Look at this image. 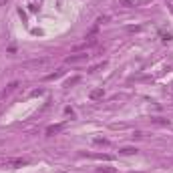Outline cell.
Segmentation results:
<instances>
[{"instance_id": "6da1fadb", "label": "cell", "mask_w": 173, "mask_h": 173, "mask_svg": "<svg viewBox=\"0 0 173 173\" xmlns=\"http://www.w3.org/2000/svg\"><path fill=\"white\" fill-rule=\"evenodd\" d=\"M26 163H28V159H22V157H18V159H8V161H6V165L12 167V169L22 167V165H26Z\"/></svg>"}, {"instance_id": "7a4b0ae2", "label": "cell", "mask_w": 173, "mask_h": 173, "mask_svg": "<svg viewBox=\"0 0 173 173\" xmlns=\"http://www.w3.org/2000/svg\"><path fill=\"white\" fill-rule=\"evenodd\" d=\"M65 129V123H59V125H50V127H47V135L50 137V135H54V133H60Z\"/></svg>"}, {"instance_id": "3957f363", "label": "cell", "mask_w": 173, "mask_h": 173, "mask_svg": "<svg viewBox=\"0 0 173 173\" xmlns=\"http://www.w3.org/2000/svg\"><path fill=\"white\" fill-rule=\"evenodd\" d=\"M86 59H89V54L83 53V54H77V56H68L67 62H80V60H86Z\"/></svg>"}, {"instance_id": "277c9868", "label": "cell", "mask_w": 173, "mask_h": 173, "mask_svg": "<svg viewBox=\"0 0 173 173\" xmlns=\"http://www.w3.org/2000/svg\"><path fill=\"white\" fill-rule=\"evenodd\" d=\"M62 74H65V71H62V68H59L56 73H50V74H47V77H44V80H54V79H59V77H62Z\"/></svg>"}, {"instance_id": "5b68a950", "label": "cell", "mask_w": 173, "mask_h": 173, "mask_svg": "<svg viewBox=\"0 0 173 173\" xmlns=\"http://www.w3.org/2000/svg\"><path fill=\"white\" fill-rule=\"evenodd\" d=\"M119 151L123 155H135V153H137V149H135V147H123V149H119Z\"/></svg>"}, {"instance_id": "8992f818", "label": "cell", "mask_w": 173, "mask_h": 173, "mask_svg": "<svg viewBox=\"0 0 173 173\" xmlns=\"http://www.w3.org/2000/svg\"><path fill=\"white\" fill-rule=\"evenodd\" d=\"M103 95H105L103 89H95V91H91V99H101Z\"/></svg>"}, {"instance_id": "52a82bcc", "label": "cell", "mask_w": 173, "mask_h": 173, "mask_svg": "<svg viewBox=\"0 0 173 173\" xmlns=\"http://www.w3.org/2000/svg\"><path fill=\"white\" fill-rule=\"evenodd\" d=\"M99 173H117L113 167H99Z\"/></svg>"}, {"instance_id": "ba28073f", "label": "cell", "mask_w": 173, "mask_h": 173, "mask_svg": "<svg viewBox=\"0 0 173 173\" xmlns=\"http://www.w3.org/2000/svg\"><path fill=\"white\" fill-rule=\"evenodd\" d=\"M18 86V83H12V85H8V89H4V95H8V93H12L14 89Z\"/></svg>"}, {"instance_id": "9c48e42d", "label": "cell", "mask_w": 173, "mask_h": 173, "mask_svg": "<svg viewBox=\"0 0 173 173\" xmlns=\"http://www.w3.org/2000/svg\"><path fill=\"white\" fill-rule=\"evenodd\" d=\"M79 80H80V77H73V79H68V80H67V86H71V85H77Z\"/></svg>"}, {"instance_id": "30bf717a", "label": "cell", "mask_w": 173, "mask_h": 173, "mask_svg": "<svg viewBox=\"0 0 173 173\" xmlns=\"http://www.w3.org/2000/svg\"><path fill=\"white\" fill-rule=\"evenodd\" d=\"M161 38L165 40V42H169V40H171V38H173V36H171V34H169V32H167V34H165V32H163V34H161Z\"/></svg>"}, {"instance_id": "8fae6325", "label": "cell", "mask_w": 173, "mask_h": 173, "mask_svg": "<svg viewBox=\"0 0 173 173\" xmlns=\"http://www.w3.org/2000/svg\"><path fill=\"white\" fill-rule=\"evenodd\" d=\"M155 123H159V125H169V121L167 119H153Z\"/></svg>"}, {"instance_id": "7c38bea8", "label": "cell", "mask_w": 173, "mask_h": 173, "mask_svg": "<svg viewBox=\"0 0 173 173\" xmlns=\"http://www.w3.org/2000/svg\"><path fill=\"white\" fill-rule=\"evenodd\" d=\"M95 143H99V145H101V143H103V145H107L109 141H107V139H101V137H97V139H95Z\"/></svg>"}, {"instance_id": "4fadbf2b", "label": "cell", "mask_w": 173, "mask_h": 173, "mask_svg": "<svg viewBox=\"0 0 173 173\" xmlns=\"http://www.w3.org/2000/svg\"><path fill=\"white\" fill-rule=\"evenodd\" d=\"M30 95H32V97H38V95H42V89H36V91H32Z\"/></svg>"}, {"instance_id": "5bb4252c", "label": "cell", "mask_w": 173, "mask_h": 173, "mask_svg": "<svg viewBox=\"0 0 173 173\" xmlns=\"http://www.w3.org/2000/svg\"><path fill=\"white\" fill-rule=\"evenodd\" d=\"M6 2L8 0H0V6H6Z\"/></svg>"}]
</instances>
